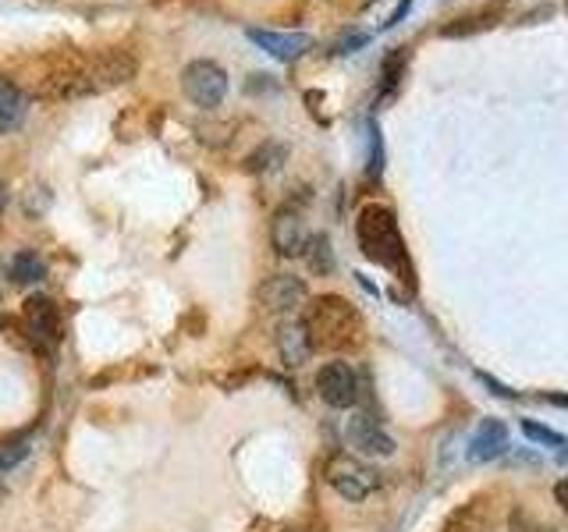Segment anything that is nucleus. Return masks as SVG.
Returning a JSON list of instances; mask_svg holds the SVG:
<instances>
[{
	"instance_id": "nucleus-1",
	"label": "nucleus",
	"mask_w": 568,
	"mask_h": 532,
	"mask_svg": "<svg viewBox=\"0 0 568 532\" xmlns=\"http://www.w3.org/2000/svg\"><path fill=\"white\" fill-rule=\"evenodd\" d=\"M298 319L310 334L313 351H345L359 345V337H363V319L355 313L352 301L342 295L313 298Z\"/></svg>"
},
{
	"instance_id": "nucleus-2",
	"label": "nucleus",
	"mask_w": 568,
	"mask_h": 532,
	"mask_svg": "<svg viewBox=\"0 0 568 532\" xmlns=\"http://www.w3.org/2000/svg\"><path fill=\"white\" fill-rule=\"evenodd\" d=\"M355 235H359V245L369 259H377L390 270H408L405 263V245H402V235H398V224L390 217V209L384 206H366L359 213V227H355Z\"/></svg>"
},
{
	"instance_id": "nucleus-3",
	"label": "nucleus",
	"mask_w": 568,
	"mask_h": 532,
	"mask_svg": "<svg viewBox=\"0 0 568 532\" xmlns=\"http://www.w3.org/2000/svg\"><path fill=\"white\" fill-rule=\"evenodd\" d=\"M327 483L345 497V501H366L369 493H377L381 490V472L369 466V461L363 458H355V454H334L327 461Z\"/></svg>"
},
{
	"instance_id": "nucleus-4",
	"label": "nucleus",
	"mask_w": 568,
	"mask_h": 532,
	"mask_svg": "<svg viewBox=\"0 0 568 532\" xmlns=\"http://www.w3.org/2000/svg\"><path fill=\"white\" fill-rule=\"evenodd\" d=\"M182 89L195 106L213 111V106H221L227 96V71L217 61H192L182 71Z\"/></svg>"
},
{
	"instance_id": "nucleus-5",
	"label": "nucleus",
	"mask_w": 568,
	"mask_h": 532,
	"mask_svg": "<svg viewBox=\"0 0 568 532\" xmlns=\"http://www.w3.org/2000/svg\"><path fill=\"white\" fill-rule=\"evenodd\" d=\"M316 395L331 408H352L359 401V380H355V369L342 359H331L316 369Z\"/></svg>"
},
{
	"instance_id": "nucleus-6",
	"label": "nucleus",
	"mask_w": 568,
	"mask_h": 532,
	"mask_svg": "<svg viewBox=\"0 0 568 532\" xmlns=\"http://www.w3.org/2000/svg\"><path fill=\"white\" fill-rule=\"evenodd\" d=\"M22 324L29 330V337L40 348H53L61 341V309L58 301H53L50 295H29L26 306H22Z\"/></svg>"
},
{
	"instance_id": "nucleus-7",
	"label": "nucleus",
	"mask_w": 568,
	"mask_h": 532,
	"mask_svg": "<svg viewBox=\"0 0 568 532\" xmlns=\"http://www.w3.org/2000/svg\"><path fill=\"white\" fill-rule=\"evenodd\" d=\"M260 306L263 309H271L277 316H292L298 313L302 306L310 301V291H306V284H302V277H292V274H274V277H266L260 284Z\"/></svg>"
},
{
	"instance_id": "nucleus-8",
	"label": "nucleus",
	"mask_w": 568,
	"mask_h": 532,
	"mask_svg": "<svg viewBox=\"0 0 568 532\" xmlns=\"http://www.w3.org/2000/svg\"><path fill=\"white\" fill-rule=\"evenodd\" d=\"M345 437L359 454H369V458H390V454H395V440H390V433L373 416H363V412L352 416Z\"/></svg>"
},
{
	"instance_id": "nucleus-9",
	"label": "nucleus",
	"mask_w": 568,
	"mask_h": 532,
	"mask_svg": "<svg viewBox=\"0 0 568 532\" xmlns=\"http://www.w3.org/2000/svg\"><path fill=\"white\" fill-rule=\"evenodd\" d=\"M306 224H302V217L295 209H277L274 213V221H271V245H274V253L284 256V259H295L306 253Z\"/></svg>"
},
{
	"instance_id": "nucleus-10",
	"label": "nucleus",
	"mask_w": 568,
	"mask_h": 532,
	"mask_svg": "<svg viewBox=\"0 0 568 532\" xmlns=\"http://www.w3.org/2000/svg\"><path fill=\"white\" fill-rule=\"evenodd\" d=\"M260 50L271 53L274 61H295L313 47V35L306 32H281V29H248L245 32Z\"/></svg>"
},
{
	"instance_id": "nucleus-11",
	"label": "nucleus",
	"mask_w": 568,
	"mask_h": 532,
	"mask_svg": "<svg viewBox=\"0 0 568 532\" xmlns=\"http://www.w3.org/2000/svg\"><path fill=\"white\" fill-rule=\"evenodd\" d=\"M508 451V426L501 419H484L469 440V461H494Z\"/></svg>"
},
{
	"instance_id": "nucleus-12",
	"label": "nucleus",
	"mask_w": 568,
	"mask_h": 532,
	"mask_svg": "<svg viewBox=\"0 0 568 532\" xmlns=\"http://www.w3.org/2000/svg\"><path fill=\"white\" fill-rule=\"evenodd\" d=\"M277 351H281V359L284 366H302L313 355V345H310V334L306 327H302V319L298 316H288L284 324L277 327Z\"/></svg>"
},
{
	"instance_id": "nucleus-13",
	"label": "nucleus",
	"mask_w": 568,
	"mask_h": 532,
	"mask_svg": "<svg viewBox=\"0 0 568 532\" xmlns=\"http://www.w3.org/2000/svg\"><path fill=\"white\" fill-rule=\"evenodd\" d=\"M29 114V96L11 79H0V132H18Z\"/></svg>"
},
{
	"instance_id": "nucleus-14",
	"label": "nucleus",
	"mask_w": 568,
	"mask_h": 532,
	"mask_svg": "<svg viewBox=\"0 0 568 532\" xmlns=\"http://www.w3.org/2000/svg\"><path fill=\"white\" fill-rule=\"evenodd\" d=\"M132 75H135V58H129V53H103V58L93 64V71H89L93 89L121 85L124 79H132Z\"/></svg>"
},
{
	"instance_id": "nucleus-15",
	"label": "nucleus",
	"mask_w": 568,
	"mask_h": 532,
	"mask_svg": "<svg viewBox=\"0 0 568 532\" xmlns=\"http://www.w3.org/2000/svg\"><path fill=\"white\" fill-rule=\"evenodd\" d=\"M43 277H47V263L36 253H29V248L11 259V280L14 284H36V280H43Z\"/></svg>"
},
{
	"instance_id": "nucleus-16",
	"label": "nucleus",
	"mask_w": 568,
	"mask_h": 532,
	"mask_svg": "<svg viewBox=\"0 0 568 532\" xmlns=\"http://www.w3.org/2000/svg\"><path fill=\"white\" fill-rule=\"evenodd\" d=\"M310 259V266L316 274H331L334 270V256H331V245H327V238L324 235H316V238H310L306 242V253H302Z\"/></svg>"
},
{
	"instance_id": "nucleus-17",
	"label": "nucleus",
	"mask_w": 568,
	"mask_h": 532,
	"mask_svg": "<svg viewBox=\"0 0 568 532\" xmlns=\"http://www.w3.org/2000/svg\"><path fill=\"white\" fill-rule=\"evenodd\" d=\"M523 433L532 440V443H547V448H558V451H565L568 448V437H561V433H555V430H547V426H537V422H523Z\"/></svg>"
},
{
	"instance_id": "nucleus-18",
	"label": "nucleus",
	"mask_w": 568,
	"mask_h": 532,
	"mask_svg": "<svg viewBox=\"0 0 568 532\" xmlns=\"http://www.w3.org/2000/svg\"><path fill=\"white\" fill-rule=\"evenodd\" d=\"M29 454V440H0V472L14 469L18 461H26Z\"/></svg>"
},
{
	"instance_id": "nucleus-19",
	"label": "nucleus",
	"mask_w": 568,
	"mask_h": 532,
	"mask_svg": "<svg viewBox=\"0 0 568 532\" xmlns=\"http://www.w3.org/2000/svg\"><path fill=\"white\" fill-rule=\"evenodd\" d=\"M284 156V146H274V142H266V146L260 150V153H253V156H248V171H263V167H271L274 164V160H281ZM277 167V164H274Z\"/></svg>"
},
{
	"instance_id": "nucleus-20",
	"label": "nucleus",
	"mask_w": 568,
	"mask_h": 532,
	"mask_svg": "<svg viewBox=\"0 0 568 532\" xmlns=\"http://www.w3.org/2000/svg\"><path fill=\"white\" fill-rule=\"evenodd\" d=\"M555 501H558V508L568 514V475H565V479H558V483H555Z\"/></svg>"
},
{
	"instance_id": "nucleus-21",
	"label": "nucleus",
	"mask_w": 568,
	"mask_h": 532,
	"mask_svg": "<svg viewBox=\"0 0 568 532\" xmlns=\"http://www.w3.org/2000/svg\"><path fill=\"white\" fill-rule=\"evenodd\" d=\"M363 43H366V35H348V40L337 43V50H334V53H348L352 47H363Z\"/></svg>"
},
{
	"instance_id": "nucleus-22",
	"label": "nucleus",
	"mask_w": 568,
	"mask_h": 532,
	"mask_svg": "<svg viewBox=\"0 0 568 532\" xmlns=\"http://www.w3.org/2000/svg\"><path fill=\"white\" fill-rule=\"evenodd\" d=\"M8 206V185H4V177H0V213H4Z\"/></svg>"
},
{
	"instance_id": "nucleus-23",
	"label": "nucleus",
	"mask_w": 568,
	"mask_h": 532,
	"mask_svg": "<svg viewBox=\"0 0 568 532\" xmlns=\"http://www.w3.org/2000/svg\"><path fill=\"white\" fill-rule=\"evenodd\" d=\"M558 461H561V466H568V448H565V451H558Z\"/></svg>"
},
{
	"instance_id": "nucleus-24",
	"label": "nucleus",
	"mask_w": 568,
	"mask_h": 532,
	"mask_svg": "<svg viewBox=\"0 0 568 532\" xmlns=\"http://www.w3.org/2000/svg\"><path fill=\"white\" fill-rule=\"evenodd\" d=\"M550 401H555V405H568V398H561V395H555V398H550Z\"/></svg>"
}]
</instances>
